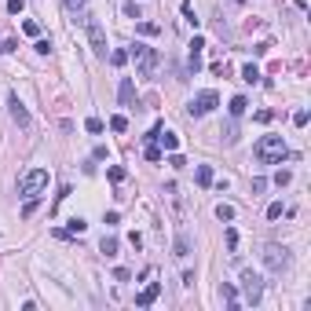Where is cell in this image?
<instances>
[{
    "label": "cell",
    "instance_id": "cell-31",
    "mask_svg": "<svg viewBox=\"0 0 311 311\" xmlns=\"http://www.w3.org/2000/svg\"><path fill=\"white\" fill-rule=\"evenodd\" d=\"M293 125H297V128L308 125V110H297V114H293Z\"/></svg>",
    "mask_w": 311,
    "mask_h": 311
},
{
    "label": "cell",
    "instance_id": "cell-18",
    "mask_svg": "<svg viewBox=\"0 0 311 311\" xmlns=\"http://www.w3.org/2000/svg\"><path fill=\"white\" fill-rule=\"evenodd\" d=\"M242 81L257 84V81H260V70H257V66H253V62H246V66H242Z\"/></svg>",
    "mask_w": 311,
    "mask_h": 311
},
{
    "label": "cell",
    "instance_id": "cell-13",
    "mask_svg": "<svg viewBox=\"0 0 311 311\" xmlns=\"http://www.w3.org/2000/svg\"><path fill=\"white\" fill-rule=\"evenodd\" d=\"M99 253H103V257H117V238H114V234H103V242H99Z\"/></svg>",
    "mask_w": 311,
    "mask_h": 311
},
{
    "label": "cell",
    "instance_id": "cell-14",
    "mask_svg": "<svg viewBox=\"0 0 311 311\" xmlns=\"http://www.w3.org/2000/svg\"><path fill=\"white\" fill-rule=\"evenodd\" d=\"M220 136H223V143H227V147H234V143H238V125H234V121H227V125L220 128Z\"/></svg>",
    "mask_w": 311,
    "mask_h": 311
},
{
    "label": "cell",
    "instance_id": "cell-30",
    "mask_svg": "<svg viewBox=\"0 0 311 311\" xmlns=\"http://www.w3.org/2000/svg\"><path fill=\"white\" fill-rule=\"evenodd\" d=\"M33 48H37V52H41V55H52V41H44V37H41V41H37V44H33Z\"/></svg>",
    "mask_w": 311,
    "mask_h": 311
},
{
    "label": "cell",
    "instance_id": "cell-12",
    "mask_svg": "<svg viewBox=\"0 0 311 311\" xmlns=\"http://www.w3.org/2000/svg\"><path fill=\"white\" fill-rule=\"evenodd\" d=\"M220 297L227 300V308H231V311H238V289H234L231 282H223V286H220Z\"/></svg>",
    "mask_w": 311,
    "mask_h": 311
},
{
    "label": "cell",
    "instance_id": "cell-15",
    "mask_svg": "<svg viewBox=\"0 0 311 311\" xmlns=\"http://www.w3.org/2000/svg\"><path fill=\"white\" fill-rule=\"evenodd\" d=\"M227 110H231V117H242V114H246V110H249V99H246V96H234Z\"/></svg>",
    "mask_w": 311,
    "mask_h": 311
},
{
    "label": "cell",
    "instance_id": "cell-19",
    "mask_svg": "<svg viewBox=\"0 0 311 311\" xmlns=\"http://www.w3.org/2000/svg\"><path fill=\"white\" fill-rule=\"evenodd\" d=\"M84 231H88V223H84L81 216H73V220L66 223V234H84Z\"/></svg>",
    "mask_w": 311,
    "mask_h": 311
},
{
    "label": "cell",
    "instance_id": "cell-17",
    "mask_svg": "<svg viewBox=\"0 0 311 311\" xmlns=\"http://www.w3.org/2000/svg\"><path fill=\"white\" fill-rule=\"evenodd\" d=\"M194 176H198V183H202V187H212V168L209 165H198Z\"/></svg>",
    "mask_w": 311,
    "mask_h": 311
},
{
    "label": "cell",
    "instance_id": "cell-11",
    "mask_svg": "<svg viewBox=\"0 0 311 311\" xmlns=\"http://www.w3.org/2000/svg\"><path fill=\"white\" fill-rule=\"evenodd\" d=\"M157 293H161V286H157V282H150V286L143 289V293L136 297V304H139V308H150V304L157 300Z\"/></svg>",
    "mask_w": 311,
    "mask_h": 311
},
{
    "label": "cell",
    "instance_id": "cell-7",
    "mask_svg": "<svg viewBox=\"0 0 311 311\" xmlns=\"http://www.w3.org/2000/svg\"><path fill=\"white\" fill-rule=\"evenodd\" d=\"M84 26H88V41H92V52L99 55V59H106V30H103V22L96 15L84 18Z\"/></svg>",
    "mask_w": 311,
    "mask_h": 311
},
{
    "label": "cell",
    "instance_id": "cell-8",
    "mask_svg": "<svg viewBox=\"0 0 311 311\" xmlns=\"http://www.w3.org/2000/svg\"><path fill=\"white\" fill-rule=\"evenodd\" d=\"M7 110H11V121H15L18 128H26V125H30V110H26L22 103H18V96H7Z\"/></svg>",
    "mask_w": 311,
    "mask_h": 311
},
{
    "label": "cell",
    "instance_id": "cell-25",
    "mask_svg": "<svg viewBox=\"0 0 311 311\" xmlns=\"http://www.w3.org/2000/svg\"><path fill=\"white\" fill-rule=\"evenodd\" d=\"M110 62H114V66H125V62H128V52H121V48L110 52Z\"/></svg>",
    "mask_w": 311,
    "mask_h": 311
},
{
    "label": "cell",
    "instance_id": "cell-10",
    "mask_svg": "<svg viewBox=\"0 0 311 311\" xmlns=\"http://www.w3.org/2000/svg\"><path fill=\"white\" fill-rule=\"evenodd\" d=\"M172 257H176V260H187V257H191V238H187L183 231L176 234V242H172Z\"/></svg>",
    "mask_w": 311,
    "mask_h": 311
},
{
    "label": "cell",
    "instance_id": "cell-23",
    "mask_svg": "<svg viewBox=\"0 0 311 311\" xmlns=\"http://www.w3.org/2000/svg\"><path fill=\"white\" fill-rule=\"evenodd\" d=\"M289 180H293V172H289V168H278V172H275V183H278V187H286Z\"/></svg>",
    "mask_w": 311,
    "mask_h": 311
},
{
    "label": "cell",
    "instance_id": "cell-28",
    "mask_svg": "<svg viewBox=\"0 0 311 311\" xmlns=\"http://www.w3.org/2000/svg\"><path fill=\"white\" fill-rule=\"evenodd\" d=\"M278 216H282V202H271L267 205V220H278Z\"/></svg>",
    "mask_w": 311,
    "mask_h": 311
},
{
    "label": "cell",
    "instance_id": "cell-35",
    "mask_svg": "<svg viewBox=\"0 0 311 311\" xmlns=\"http://www.w3.org/2000/svg\"><path fill=\"white\" fill-rule=\"evenodd\" d=\"M33 212H37V198H30V202L22 205V216H33Z\"/></svg>",
    "mask_w": 311,
    "mask_h": 311
},
{
    "label": "cell",
    "instance_id": "cell-6",
    "mask_svg": "<svg viewBox=\"0 0 311 311\" xmlns=\"http://www.w3.org/2000/svg\"><path fill=\"white\" fill-rule=\"evenodd\" d=\"M216 106H220V96H216L212 88H205V92H198V96L187 103V114H191V117H205V114L216 110Z\"/></svg>",
    "mask_w": 311,
    "mask_h": 311
},
{
    "label": "cell",
    "instance_id": "cell-9",
    "mask_svg": "<svg viewBox=\"0 0 311 311\" xmlns=\"http://www.w3.org/2000/svg\"><path fill=\"white\" fill-rule=\"evenodd\" d=\"M117 103H121V106H132V103H136V81H132V77H121V84H117Z\"/></svg>",
    "mask_w": 311,
    "mask_h": 311
},
{
    "label": "cell",
    "instance_id": "cell-27",
    "mask_svg": "<svg viewBox=\"0 0 311 311\" xmlns=\"http://www.w3.org/2000/svg\"><path fill=\"white\" fill-rule=\"evenodd\" d=\"M139 33H143V37H154V33H157V22H139Z\"/></svg>",
    "mask_w": 311,
    "mask_h": 311
},
{
    "label": "cell",
    "instance_id": "cell-24",
    "mask_svg": "<svg viewBox=\"0 0 311 311\" xmlns=\"http://www.w3.org/2000/svg\"><path fill=\"white\" fill-rule=\"evenodd\" d=\"M84 128H88L92 136H99V132H103V121H99V117H88V121H84Z\"/></svg>",
    "mask_w": 311,
    "mask_h": 311
},
{
    "label": "cell",
    "instance_id": "cell-38",
    "mask_svg": "<svg viewBox=\"0 0 311 311\" xmlns=\"http://www.w3.org/2000/svg\"><path fill=\"white\" fill-rule=\"evenodd\" d=\"M66 7H70V11H81V7H84V0H66Z\"/></svg>",
    "mask_w": 311,
    "mask_h": 311
},
{
    "label": "cell",
    "instance_id": "cell-3",
    "mask_svg": "<svg viewBox=\"0 0 311 311\" xmlns=\"http://www.w3.org/2000/svg\"><path fill=\"white\" fill-rule=\"evenodd\" d=\"M260 257H263V267L275 271V275H282V271L289 267V249H286V246H278V242H267Z\"/></svg>",
    "mask_w": 311,
    "mask_h": 311
},
{
    "label": "cell",
    "instance_id": "cell-2",
    "mask_svg": "<svg viewBox=\"0 0 311 311\" xmlns=\"http://www.w3.org/2000/svg\"><path fill=\"white\" fill-rule=\"evenodd\" d=\"M132 59H136V73L143 81H154V73H157V62H161V55H157L154 48H147V44H136V48L128 52Z\"/></svg>",
    "mask_w": 311,
    "mask_h": 311
},
{
    "label": "cell",
    "instance_id": "cell-4",
    "mask_svg": "<svg viewBox=\"0 0 311 311\" xmlns=\"http://www.w3.org/2000/svg\"><path fill=\"white\" fill-rule=\"evenodd\" d=\"M260 297H263V278L253 267H246V271H242V300H246L249 308H257Z\"/></svg>",
    "mask_w": 311,
    "mask_h": 311
},
{
    "label": "cell",
    "instance_id": "cell-1",
    "mask_svg": "<svg viewBox=\"0 0 311 311\" xmlns=\"http://www.w3.org/2000/svg\"><path fill=\"white\" fill-rule=\"evenodd\" d=\"M286 157H289V147H286L282 136H260V143H257V161L260 165H282Z\"/></svg>",
    "mask_w": 311,
    "mask_h": 311
},
{
    "label": "cell",
    "instance_id": "cell-26",
    "mask_svg": "<svg viewBox=\"0 0 311 311\" xmlns=\"http://www.w3.org/2000/svg\"><path fill=\"white\" fill-rule=\"evenodd\" d=\"M168 165H172V168H183L187 161H183V154H176V150H168Z\"/></svg>",
    "mask_w": 311,
    "mask_h": 311
},
{
    "label": "cell",
    "instance_id": "cell-22",
    "mask_svg": "<svg viewBox=\"0 0 311 311\" xmlns=\"http://www.w3.org/2000/svg\"><path fill=\"white\" fill-rule=\"evenodd\" d=\"M216 216L227 223V220H234V209H231V205H216Z\"/></svg>",
    "mask_w": 311,
    "mask_h": 311
},
{
    "label": "cell",
    "instance_id": "cell-36",
    "mask_svg": "<svg viewBox=\"0 0 311 311\" xmlns=\"http://www.w3.org/2000/svg\"><path fill=\"white\" fill-rule=\"evenodd\" d=\"M125 15L128 18H143V15H139V4H125Z\"/></svg>",
    "mask_w": 311,
    "mask_h": 311
},
{
    "label": "cell",
    "instance_id": "cell-21",
    "mask_svg": "<svg viewBox=\"0 0 311 311\" xmlns=\"http://www.w3.org/2000/svg\"><path fill=\"white\" fill-rule=\"evenodd\" d=\"M180 11H183V18H187V22H191V26H198V15H194V7H191V4H187V0H183V4H180Z\"/></svg>",
    "mask_w": 311,
    "mask_h": 311
},
{
    "label": "cell",
    "instance_id": "cell-37",
    "mask_svg": "<svg viewBox=\"0 0 311 311\" xmlns=\"http://www.w3.org/2000/svg\"><path fill=\"white\" fill-rule=\"evenodd\" d=\"M22 30H26V33H30V37H41V26H37V22H26V26H22Z\"/></svg>",
    "mask_w": 311,
    "mask_h": 311
},
{
    "label": "cell",
    "instance_id": "cell-29",
    "mask_svg": "<svg viewBox=\"0 0 311 311\" xmlns=\"http://www.w3.org/2000/svg\"><path fill=\"white\" fill-rule=\"evenodd\" d=\"M147 161H161V150H157L154 143H147Z\"/></svg>",
    "mask_w": 311,
    "mask_h": 311
},
{
    "label": "cell",
    "instance_id": "cell-33",
    "mask_svg": "<svg viewBox=\"0 0 311 311\" xmlns=\"http://www.w3.org/2000/svg\"><path fill=\"white\" fill-rule=\"evenodd\" d=\"M202 48H205V41H202V37H194V41H191V55H202Z\"/></svg>",
    "mask_w": 311,
    "mask_h": 311
},
{
    "label": "cell",
    "instance_id": "cell-16",
    "mask_svg": "<svg viewBox=\"0 0 311 311\" xmlns=\"http://www.w3.org/2000/svg\"><path fill=\"white\" fill-rule=\"evenodd\" d=\"M157 139H161L165 150H176V147H180V136H172V132H157Z\"/></svg>",
    "mask_w": 311,
    "mask_h": 311
},
{
    "label": "cell",
    "instance_id": "cell-20",
    "mask_svg": "<svg viewBox=\"0 0 311 311\" xmlns=\"http://www.w3.org/2000/svg\"><path fill=\"white\" fill-rule=\"evenodd\" d=\"M110 128H114V132H125V128H128V117H125V114H114V117H110Z\"/></svg>",
    "mask_w": 311,
    "mask_h": 311
},
{
    "label": "cell",
    "instance_id": "cell-5",
    "mask_svg": "<svg viewBox=\"0 0 311 311\" xmlns=\"http://www.w3.org/2000/svg\"><path fill=\"white\" fill-rule=\"evenodd\" d=\"M48 187V168H33V172H26L22 180H18V194H26V198H37Z\"/></svg>",
    "mask_w": 311,
    "mask_h": 311
},
{
    "label": "cell",
    "instance_id": "cell-32",
    "mask_svg": "<svg viewBox=\"0 0 311 311\" xmlns=\"http://www.w3.org/2000/svg\"><path fill=\"white\" fill-rule=\"evenodd\" d=\"M22 7H26V0H7V11H11V15H18Z\"/></svg>",
    "mask_w": 311,
    "mask_h": 311
},
{
    "label": "cell",
    "instance_id": "cell-34",
    "mask_svg": "<svg viewBox=\"0 0 311 311\" xmlns=\"http://www.w3.org/2000/svg\"><path fill=\"white\" fill-rule=\"evenodd\" d=\"M263 187H267V180H263V176H257V180H253V194H263Z\"/></svg>",
    "mask_w": 311,
    "mask_h": 311
}]
</instances>
